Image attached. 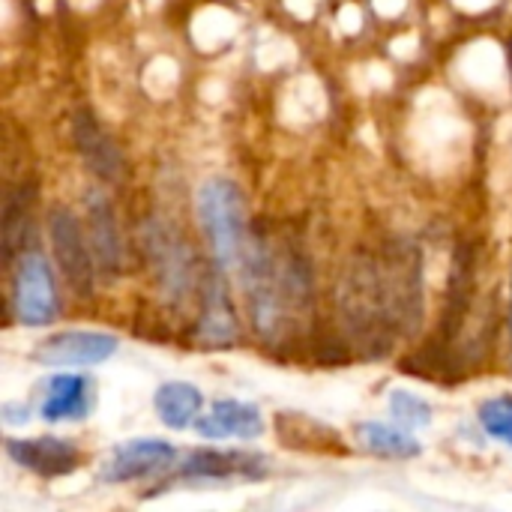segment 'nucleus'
<instances>
[{
  "mask_svg": "<svg viewBox=\"0 0 512 512\" xmlns=\"http://www.w3.org/2000/svg\"><path fill=\"white\" fill-rule=\"evenodd\" d=\"M339 315L351 345L366 357H387L396 342L423 327V249L408 237L360 249L339 282Z\"/></svg>",
  "mask_w": 512,
  "mask_h": 512,
  "instance_id": "1",
  "label": "nucleus"
},
{
  "mask_svg": "<svg viewBox=\"0 0 512 512\" xmlns=\"http://www.w3.org/2000/svg\"><path fill=\"white\" fill-rule=\"evenodd\" d=\"M237 273L255 336L267 345L291 342L315 306V270L306 246L285 231L252 225Z\"/></svg>",
  "mask_w": 512,
  "mask_h": 512,
  "instance_id": "2",
  "label": "nucleus"
},
{
  "mask_svg": "<svg viewBox=\"0 0 512 512\" xmlns=\"http://www.w3.org/2000/svg\"><path fill=\"white\" fill-rule=\"evenodd\" d=\"M195 210L213 264H219L225 273H237L252 231L240 186L231 177H207L195 192Z\"/></svg>",
  "mask_w": 512,
  "mask_h": 512,
  "instance_id": "3",
  "label": "nucleus"
},
{
  "mask_svg": "<svg viewBox=\"0 0 512 512\" xmlns=\"http://www.w3.org/2000/svg\"><path fill=\"white\" fill-rule=\"evenodd\" d=\"M141 249L150 264L153 282L171 309L186 306L189 297L195 291H201L204 273H198L195 252H192L186 234L168 216L156 213L141 222Z\"/></svg>",
  "mask_w": 512,
  "mask_h": 512,
  "instance_id": "4",
  "label": "nucleus"
},
{
  "mask_svg": "<svg viewBox=\"0 0 512 512\" xmlns=\"http://www.w3.org/2000/svg\"><path fill=\"white\" fill-rule=\"evenodd\" d=\"M48 240H51V255H54L66 285L72 288V294L78 300H90L96 291V282H99V270H96L87 228L81 225V219L75 216L72 207L54 204L48 210Z\"/></svg>",
  "mask_w": 512,
  "mask_h": 512,
  "instance_id": "5",
  "label": "nucleus"
},
{
  "mask_svg": "<svg viewBox=\"0 0 512 512\" xmlns=\"http://www.w3.org/2000/svg\"><path fill=\"white\" fill-rule=\"evenodd\" d=\"M12 270L9 306L21 327H48L60 315L57 279L48 258L39 249H27L18 255Z\"/></svg>",
  "mask_w": 512,
  "mask_h": 512,
  "instance_id": "6",
  "label": "nucleus"
},
{
  "mask_svg": "<svg viewBox=\"0 0 512 512\" xmlns=\"http://www.w3.org/2000/svg\"><path fill=\"white\" fill-rule=\"evenodd\" d=\"M84 228H87L90 249H93V258H96L99 282L114 285L117 279H123L126 249H123L117 210H114L111 198L96 186H90L84 192Z\"/></svg>",
  "mask_w": 512,
  "mask_h": 512,
  "instance_id": "7",
  "label": "nucleus"
},
{
  "mask_svg": "<svg viewBox=\"0 0 512 512\" xmlns=\"http://www.w3.org/2000/svg\"><path fill=\"white\" fill-rule=\"evenodd\" d=\"M270 474L267 459L246 453V450H195L171 480L162 483V489L168 486H180V483H192V486H219V483H231V480H264Z\"/></svg>",
  "mask_w": 512,
  "mask_h": 512,
  "instance_id": "8",
  "label": "nucleus"
},
{
  "mask_svg": "<svg viewBox=\"0 0 512 512\" xmlns=\"http://www.w3.org/2000/svg\"><path fill=\"white\" fill-rule=\"evenodd\" d=\"M120 348V339L102 330H63L36 345V363L57 369H87L108 363Z\"/></svg>",
  "mask_w": 512,
  "mask_h": 512,
  "instance_id": "9",
  "label": "nucleus"
},
{
  "mask_svg": "<svg viewBox=\"0 0 512 512\" xmlns=\"http://www.w3.org/2000/svg\"><path fill=\"white\" fill-rule=\"evenodd\" d=\"M72 144L87 165V171L99 183H117L126 171V159L114 135L99 123V117L87 108H78L72 114Z\"/></svg>",
  "mask_w": 512,
  "mask_h": 512,
  "instance_id": "10",
  "label": "nucleus"
},
{
  "mask_svg": "<svg viewBox=\"0 0 512 512\" xmlns=\"http://www.w3.org/2000/svg\"><path fill=\"white\" fill-rule=\"evenodd\" d=\"M3 453L21 471H30L42 480L69 477L81 468V450L66 438H6Z\"/></svg>",
  "mask_w": 512,
  "mask_h": 512,
  "instance_id": "11",
  "label": "nucleus"
},
{
  "mask_svg": "<svg viewBox=\"0 0 512 512\" xmlns=\"http://www.w3.org/2000/svg\"><path fill=\"white\" fill-rule=\"evenodd\" d=\"M201 309H198V324L195 336L207 348H231L237 342V312L228 297L225 285V270L213 264V270L204 273L201 279Z\"/></svg>",
  "mask_w": 512,
  "mask_h": 512,
  "instance_id": "12",
  "label": "nucleus"
},
{
  "mask_svg": "<svg viewBox=\"0 0 512 512\" xmlns=\"http://www.w3.org/2000/svg\"><path fill=\"white\" fill-rule=\"evenodd\" d=\"M174 447L168 441L159 438H132L120 447L111 450V456L105 459L99 480L102 483H135L144 477H153L159 471H165L168 465H174Z\"/></svg>",
  "mask_w": 512,
  "mask_h": 512,
  "instance_id": "13",
  "label": "nucleus"
},
{
  "mask_svg": "<svg viewBox=\"0 0 512 512\" xmlns=\"http://www.w3.org/2000/svg\"><path fill=\"white\" fill-rule=\"evenodd\" d=\"M201 438L207 441H225V438H240V441H255L264 435V417L255 405L240 402V399H219L213 402L207 417H198L192 426Z\"/></svg>",
  "mask_w": 512,
  "mask_h": 512,
  "instance_id": "14",
  "label": "nucleus"
},
{
  "mask_svg": "<svg viewBox=\"0 0 512 512\" xmlns=\"http://www.w3.org/2000/svg\"><path fill=\"white\" fill-rule=\"evenodd\" d=\"M33 201H36V186L33 183H18L6 192L3 201V261L12 267L18 255L33 249Z\"/></svg>",
  "mask_w": 512,
  "mask_h": 512,
  "instance_id": "15",
  "label": "nucleus"
},
{
  "mask_svg": "<svg viewBox=\"0 0 512 512\" xmlns=\"http://www.w3.org/2000/svg\"><path fill=\"white\" fill-rule=\"evenodd\" d=\"M90 408H93V384L84 375L63 372L48 381L39 414L45 423H75L84 420Z\"/></svg>",
  "mask_w": 512,
  "mask_h": 512,
  "instance_id": "16",
  "label": "nucleus"
},
{
  "mask_svg": "<svg viewBox=\"0 0 512 512\" xmlns=\"http://www.w3.org/2000/svg\"><path fill=\"white\" fill-rule=\"evenodd\" d=\"M201 405H204V396L189 381H168L153 396V408H156L162 426H168L174 432L195 426V420L201 417Z\"/></svg>",
  "mask_w": 512,
  "mask_h": 512,
  "instance_id": "17",
  "label": "nucleus"
},
{
  "mask_svg": "<svg viewBox=\"0 0 512 512\" xmlns=\"http://www.w3.org/2000/svg\"><path fill=\"white\" fill-rule=\"evenodd\" d=\"M357 438L360 444L372 453V456H381V459H417L423 453V444L408 432L402 429L399 423L396 426H387V423H360L357 426Z\"/></svg>",
  "mask_w": 512,
  "mask_h": 512,
  "instance_id": "18",
  "label": "nucleus"
},
{
  "mask_svg": "<svg viewBox=\"0 0 512 512\" xmlns=\"http://www.w3.org/2000/svg\"><path fill=\"white\" fill-rule=\"evenodd\" d=\"M390 414L408 432H420V429H429L432 426V408H429V402L420 399L417 393H408V390H393L390 393Z\"/></svg>",
  "mask_w": 512,
  "mask_h": 512,
  "instance_id": "19",
  "label": "nucleus"
},
{
  "mask_svg": "<svg viewBox=\"0 0 512 512\" xmlns=\"http://www.w3.org/2000/svg\"><path fill=\"white\" fill-rule=\"evenodd\" d=\"M480 426L489 438L512 447V396H495L480 408Z\"/></svg>",
  "mask_w": 512,
  "mask_h": 512,
  "instance_id": "20",
  "label": "nucleus"
},
{
  "mask_svg": "<svg viewBox=\"0 0 512 512\" xmlns=\"http://www.w3.org/2000/svg\"><path fill=\"white\" fill-rule=\"evenodd\" d=\"M510 345H512V279H510Z\"/></svg>",
  "mask_w": 512,
  "mask_h": 512,
  "instance_id": "21",
  "label": "nucleus"
}]
</instances>
